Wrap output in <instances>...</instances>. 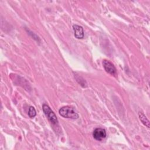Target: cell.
Instances as JSON below:
<instances>
[{
    "label": "cell",
    "mask_w": 150,
    "mask_h": 150,
    "mask_svg": "<svg viewBox=\"0 0 150 150\" xmlns=\"http://www.w3.org/2000/svg\"><path fill=\"white\" fill-rule=\"evenodd\" d=\"M59 114L66 118L77 119L79 118V114L76 112L74 109L70 106H64L59 109Z\"/></svg>",
    "instance_id": "obj_1"
},
{
    "label": "cell",
    "mask_w": 150,
    "mask_h": 150,
    "mask_svg": "<svg viewBox=\"0 0 150 150\" xmlns=\"http://www.w3.org/2000/svg\"><path fill=\"white\" fill-rule=\"evenodd\" d=\"M42 108L45 115L49 120V121L53 124H57L58 123L57 117L54 112L51 110L50 107L48 105L44 104H43Z\"/></svg>",
    "instance_id": "obj_2"
},
{
    "label": "cell",
    "mask_w": 150,
    "mask_h": 150,
    "mask_svg": "<svg viewBox=\"0 0 150 150\" xmlns=\"http://www.w3.org/2000/svg\"><path fill=\"white\" fill-rule=\"evenodd\" d=\"M103 65L106 72H107L108 73L111 75L116 74V73H117L116 69L114 66V64L111 62L107 60H104L103 61Z\"/></svg>",
    "instance_id": "obj_3"
},
{
    "label": "cell",
    "mask_w": 150,
    "mask_h": 150,
    "mask_svg": "<svg viewBox=\"0 0 150 150\" xmlns=\"http://www.w3.org/2000/svg\"><path fill=\"white\" fill-rule=\"evenodd\" d=\"M93 136L95 139L97 141H101L106 137L105 130L101 128H96L93 132Z\"/></svg>",
    "instance_id": "obj_4"
},
{
    "label": "cell",
    "mask_w": 150,
    "mask_h": 150,
    "mask_svg": "<svg viewBox=\"0 0 150 150\" xmlns=\"http://www.w3.org/2000/svg\"><path fill=\"white\" fill-rule=\"evenodd\" d=\"M73 29L74 31V36L77 39H83L84 37V30L83 28L79 25H73Z\"/></svg>",
    "instance_id": "obj_5"
},
{
    "label": "cell",
    "mask_w": 150,
    "mask_h": 150,
    "mask_svg": "<svg viewBox=\"0 0 150 150\" xmlns=\"http://www.w3.org/2000/svg\"><path fill=\"white\" fill-rule=\"evenodd\" d=\"M138 115H139V120H141L142 123L144 125L147 127L148 128H149V121L148 120V118L146 117V116L142 112H139L138 113Z\"/></svg>",
    "instance_id": "obj_6"
},
{
    "label": "cell",
    "mask_w": 150,
    "mask_h": 150,
    "mask_svg": "<svg viewBox=\"0 0 150 150\" xmlns=\"http://www.w3.org/2000/svg\"><path fill=\"white\" fill-rule=\"evenodd\" d=\"M36 115V112L35 108L33 106H30L28 111V115L30 118H33Z\"/></svg>",
    "instance_id": "obj_7"
}]
</instances>
